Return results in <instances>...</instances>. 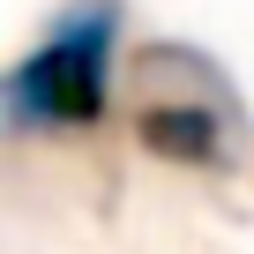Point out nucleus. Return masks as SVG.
<instances>
[{"instance_id": "obj_2", "label": "nucleus", "mask_w": 254, "mask_h": 254, "mask_svg": "<svg viewBox=\"0 0 254 254\" xmlns=\"http://www.w3.org/2000/svg\"><path fill=\"white\" fill-rule=\"evenodd\" d=\"M135 142L165 165H217L224 150V112L194 105V97H150L135 112Z\"/></svg>"}, {"instance_id": "obj_1", "label": "nucleus", "mask_w": 254, "mask_h": 254, "mask_svg": "<svg viewBox=\"0 0 254 254\" xmlns=\"http://www.w3.org/2000/svg\"><path fill=\"white\" fill-rule=\"evenodd\" d=\"M112 60H120V8L112 0H75L53 15V30L8 67L0 105L15 135H60V127H97L112 112Z\"/></svg>"}]
</instances>
